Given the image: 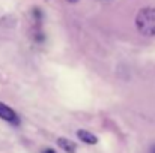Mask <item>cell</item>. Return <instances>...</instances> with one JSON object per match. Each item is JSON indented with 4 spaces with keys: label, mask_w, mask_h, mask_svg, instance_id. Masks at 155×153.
I'll use <instances>...</instances> for the list:
<instances>
[{
    "label": "cell",
    "mask_w": 155,
    "mask_h": 153,
    "mask_svg": "<svg viewBox=\"0 0 155 153\" xmlns=\"http://www.w3.org/2000/svg\"><path fill=\"white\" fill-rule=\"evenodd\" d=\"M136 27L143 36H155V8H143L139 11Z\"/></svg>",
    "instance_id": "obj_1"
},
{
    "label": "cell",
    "mask_w": 155,
    "mask_h": 153,
    "mask_svg": "<svg viewBox=\"0 0 155 153\" xmlns=\"http://www.w3.org/2000/svg\"><path fill=\"white\" fill-rule=\"evenodd\" d=\"M0 119L2 120H5V122H9V123H12V125H20V117H18V114L11 108V107H8L6 104H3V102H0Z\"/></svg>",
    "instance_id": "obj_2"
},
{
    "label": "cell",
    "mask_w": 155,
    "mask_h": 153,
    "mask_svg": "<svg viewBox=\"0 0 155 153\" xmlns=\"http://www.w3.org/2000/svg\"><path fill=\"white\" fill-rule=\"evenodd\" d=\"M77 137H78L83 143H86V144H97V143H98V137L94 135L92 132L86 131V129H80V131H77Z\"/></svg>",
    "instance_id": "obj_3"
},
{
    "label": "cell",
    "mask_w": 155,
    "mask_h": 153,
    "mask_svg": "<svg viewBox=\"0 0 155 153\" xmlns=\"http://www.w3.org/2000/svg\"><path fill=\"white\" fill-rule=\"evenodd\" d=\"M57 146H59L60 149H63L66 153H75L77 152V146H75V143L71 141V140H68V138H63V137L57 138Z\"/></svg>",
    "instance_id": "obj_4"
},
{
    "label": "cell",
    "mask_w": 155,
    "mask_h": 153,
    "mask_svg": "<svg viewBox=\"0 0 155 153\" xmlns=\"http://www.w3.org/2000/svg\"><path fill=\"white\" fill-rule=\"evenodd\" d=\"M41 153H56V150H54V149H51V147H47V149H44Z\"/></svg>",
    "instance_id": "obj_5"
},
{
    "label": "cell",
    "mask_w": 155,
    "mask_h": 153,
    "mask_svg": "<svg viewBox=\"0 0 155 153\" xmlns=\"http://www.w3.org/2000/svg\"><path fill=\"white\" fill-rule=\"evenodd\" d=\"M149 153H155V144L151 147V150H149Z\"/></svg>",
    "instance_id": "obj_6"
},
{
    "label": "cell",
    "mask_w": 155,
    "mask_h": 153,
    "mask_svg": "<svg viewBox=\"0 0 155 153\" xmlns=\"http://www.w3.org/2000/svg\"><path fill=\"white\" fill-rule=\"evenodd\" d=\"M68 3H77V2H80V0H66Z\"/></svg>",
    "instance_id": "obj_7"
}]
</instances>
